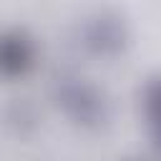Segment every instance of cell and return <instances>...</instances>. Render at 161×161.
<instances>
[{"mask_svg":"<svg viewBox=\"0 0 161 161\" xmlns=\"http://www.w3.org/2000/svg\"><path fill=\"white\" fill-rule=\"evenodd\" d=\"M30 58H33V48L23 35L18 33L0 35V70L18 73L30 63Z\"/></svg>","mask_w":161,"mask_h":161,"instance_id":"cell-1","label":"cell"},{"mask_svg":"<svg viewBox=\"0 0 161 161\" xmlns=\"http://www.w3.org/2000/svg\"><path fill=\"white\" fill-rule=\"evenodd\" d=\"M88 40L98 48V50H106V48H116L118 40H121V28L116 20H108V18H98L91 30H88Z\"/></svg>","mask_w":161,"mask_h":161,"instance_id":"cell-2","label":"cell"},{"mask_svg":"<svg viewBox=\"0 0 161 161\" xmlns=\"http://www.w3.org/2000/svg\"><path fill=\"white\" fill-rule=\"evenodd\" d=\"M146 106H148V113L156 123V138L161 143V78H156L146 88Z\"/></svg>","mask_w":161,"mask_h":161,"instance_id":"cell-3","label":"cell"}]
</instances>
